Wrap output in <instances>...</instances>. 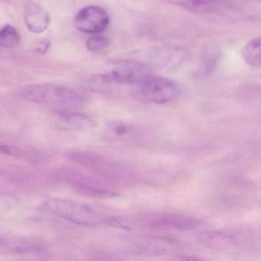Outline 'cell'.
<instances>
[{
	"instance_id": "18",
	"label": "cell",
	"mask_w": 261,
	"mask_h": 261,
	"mask_svg": "<svg viewBox=\"0 0 261 261\" xmlns=\"http://www.w3.org/2000/svg\"><path fill=\"white\" fill-rule=\"evenodd\" d=\"M86 45L89 51L94 53H100L106 50L109 46V40L105 36H93L88 39Z\"/></svg>"
},
{
	"instance_id": "17",
	"label": "cell",
	"mask_w": 261,
	"mask_h": 261,
	"mask_svg": "<svg viewBox=\"0 0 261 261\" xmlns=\"http://www.w3.org/2000/svg\"><path fill=\"white\" fill-rule=\"evenodd\" d=\"M108 130L117 137H124L133 132L134 127L129 123L121 120H114L108 125Z\"/></svg>"
},
{
	"instance_id": "7",
	"label": "cell",
	"mask_w": 261,
	"mask_h": 261,
	"mask_svg": "<svg viewBox=\"0 0 261 261\" xmlns=\"http://www.w3.org/2000/svg\"><path fill=\"white\" fill-rule=\"evenodd\" d=\"M139 224L152 229H174L189 230L195 228L200 224L199 220L172 212H149L140 215Z\"/></svg>"
},
{
	"instance_id": "1",
	"label": "cell",
	"mask_w": 261,
	"mask_h": 261,
	"mask_svg": "<svg viewBox=\"0 0 261 261\" xmlns=\"http://www.w3.org/2000/svg\"><path fill=\"white\" fill-rule=\"evenodd\" d=\"M45 212L84 227H123V221L118 217L105 213L95 206L74 200L62 198H48L42 202Z\"/></svg>"
},
{
	"instance_id": "4",
	"label": "cell",
	"mask_w": 261,
	"mask_h": 261,
	"mask_svg": "<svg viewBox=\"0 0 261 261\" xmlns=\"http://www.w3.org/2000/svg\"><path fill=\"white\" fill-rule=\"evenodd\" d=\"M59 178L71 186L79 194L91 198H108L117 196L118 193L103 180L77 169H62L58 173Z\"/></svg>"
},
{
	"instance_id": "5",
	"label": "cell",
	"mask_w": 261,
	"mask_h": 261,
	"mask_svg": "<svg viewBox=\"0 0 261 261\" xmlns=\"http://www.w3.org/2000/svg\"><path fill=\"white\" fill-rule=\"evenodd\" d=\"M134 97L149 105H164L175 100L180 94V88L175 82L166 77L152 75L133 91Z\"/></svg>"
},
{
	"instance_id": "6",
	"label": "cell",
	"mask_w": 261,
	"mask_h": 261,
	"mask_svg": "<svg viewBox=\"0 0 261 261\" xmlns=\"http://www.w3.org/2000/svg\"><path fill=\"white\" fill-rule=\"evenodd\" d=\"M152 70L146 64L137 61H123L108 74H102L100 79L106 85H138L150 79Z\"/></svg>"
},
{
	"instance_id": "15",
	"label": "cell",
	"mask_w": 261,
	"mask_h": 261,
	"mask_svg": "<svg viewBox=\"0 0 261 261\" xmlns=\"http://www.w3.org/2000/svg\"><path fill=\"white\" fill-rule=\"evenodd\" d=\"M20 43V35L15 27L6 25L0 32V45L4 48H13Z\"/></svg>"
},
{
	"instance_id": "16",
	"label": "cell",
	"mask_w": 261,
	"mask_h": 261,
	"mask_svg": "<svg viewBox=\"0 0 261 261\" xmlns=\"http://www.w3.org/2000/svg\"><path fill=\"white\" fill-rule=\"evenodd\" d=\"M1 152L5 155H10V156L17 157V158L30 160V161L36 160L38 162L41 159L39 154L36 153L31 149H24L22 148L10 146L9 144L1 145Z\"/></svg>"
},
{
	"instance_id": "2",
	"label": "cell",
	"mask_w": 261,
	"mask_h": 261,
	"mask_svg": "<svg viewBox=\"0 0 261 261\" xmlns=\"http://www.w3.org/2000/svg\"><path fill=\"white\" fill-rule=\"evenodd\" d=\"M18 95L22 100L39 105L71 108L84 103L80 93L70 87L55 84H38L21 88Z\"/></svg>"
},
{
	"instance_id": "8",
	"label": "cell",
	"mask_w": 261,
	"mask_h": 261,
	"mask_svg": "<svg viewBox=\"0 0 261 261\" xmlns=\"http://www.w3.org/2000/svg\"><path fill=\"white\" fill-rule=\"evenodd\" d=\"M110 23L108 12L97 6L82 9L74 18V24L79 31L88 34H97L105 31Z\"/></svg>"
},
{
	"instance_id": "9",
	"label": "cell",
	"mask_w": 261,
	"mask_h": 261,
	"mask_svg": "<svg viewBox=\"0 0 261 261\" xmlns=\"http://www.w3.org/2000/svg\"><path fill=\"white\" fill-rule=\"evenodd\" d=\"M0 249L7 254L33 255L43 253L45 246L34 238L24 237H4L1 238Z\"/></svg>"
},
{
	"instance_id": "14",
	"label": "cell",
	"mask_w": 261,
	"mask_h": 261,
	"mask_svg": "<svg viewBox=\"0 0 261 261\" xmlns=\"http://www.w3.org/2000/svg\"><path fill=\"white\" fill-rule=\"evenodd\" d=\"M244 60L254 68L261 67V37L255 38L246 44L242 49Z\"/></svg>"
},
{
	"instance_id": "13",
	"label": "cell",
	"mask_w": 261,
	"mask_h": 261,
	"mask_svg": "<svg viewBox=\"0 0 261 261\" xmlns=\"http://www.w3.org/2000/svg\"><path fill=\"white\" fill-rule=\"evenodd\" d=\"M56 120L59 126L70 129H80L90 126L91 119L82 113L62 108L56 112Z\"/></svg>"
},
{
	"instance_id": "3",
	"label": "cell",
	"mask_w": 261,
	"mask_h": 261,
	"mask_svg": "<svg viewBox=\"0 0 261 261\" xmlns=\"http://www.w3.org/2000/svg\"><path fill=\"white\" fill-rule=\"evenodd\" d=\"M76 164L90 171L91 173L109 181H126L130 178V173L118 163L100 156L94 152L85 151H72L67 155Z\"/></svg>"
},
{
	"instance_id": "10",
	"label": "cell",
	"mask_w": 261,
	"mask_h": 261,
	"mask_svg": "<svg viewBox=\"0 0 261 261\" xmlns=\"http://www.w3.org/2000/svg\"><path fill=\"white\" fill-rule=\"evenodd\" d=\"M181 247V244L172 238L152 237L138 243V245L134 250H137L138 253L146 255L162 256L178 251Z\"/></svg>"
},
{
	"instance_id": "11",
	"label": "cell",
	"mask_w": 261,
	"mask_h": 261,
	"mask_svg": "<svg viewBox=\"0 0 261 261\" xmlns=\"http://www.w3.org/2000/svg\"><path fill=\"white\" fill-rule=\"evenodd\" d=\"M24 21L30 32L40 34L48 28L51 19L45 9L37 4H32L25 8Z\"/></svg>"
},
{
	"instance_id": "12",
	"label": "cell",
	"mask_w": 261,
	"mask_h": 261,
	"mask_svg": "<svg viewBox=\"0 0 261 261\" xmlns=\"http://www.w3.org/2000/svg\"><path fill=\"white\" fill-rule=\"evenodd\" d=\"M172 5L194 13H205L215 12L228 7V0H166Z\"/></svg>"
}]
</instances>
